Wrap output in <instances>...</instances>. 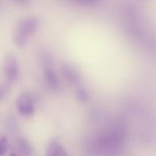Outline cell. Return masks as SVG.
<instances>
[{"label": "cell", "instance_id": "cell-1", "mask_svg": "<svg viewBox=\"0 0 156 156\" xmlns=\"http://www.w3.org/2000/svg\"><path fill=\"white\" fill-rule=\"evenodd\" d=\"M121 126H114L104 132L98 138L99 149L108 154H115L120 151L124 144L125 134Z\"/></svg>", "mask_w": 156, "mask_h": 156}, {"label": "cell", "instance_id": "cell-2", "mask_svg": "<svg viewBox=\"0 0 156 156\" xmlns=\"http://www.w3.org/2000/svg\"><path fill=\"white\" fill-rule=\"evenodd\" d=\"M39 21L37 18L29 17L20 21L15 26L13 33L14 43L18 47H24L30 37L37 31Z\"/></svg>", "mask_w": 156, "mask_h": 156}, {"label": "cell", "instance_id": "cell-3", "mask_svg": "<svg viewBox=\"0 0 156 156\" xmlns=\"http://www.w3.org/2000/svg\"><path fill=\"white\" fill-rule=\"evenodd\" d=\"M16 108L20 114L30 116L34 113V101L29 93H24L16 99Z\"/></svg>", "mask_w": 156, "mask_h": 156}, {"label": "cell", "instance_id": "cell-4", "mask_svg": "<svg viewBox=\"0 0 156 156\" xmlns=\"http://www.w3.org/2000/svg\"><path fill=\"white\" fill-rule=\"evenodd\" d=\"M4 75L9 83H14L19 76V66L16 58L13 55L6 58L4 65Z\"/></svg>", "mask_w": 156, "mask_h": 156}, {"label": "cell", "instance_id": "cell-5", "mask_svg": "<svg viewBox=\"0 0 156 156\" xmlns=\"http://www.w3.org/2000/svg\"><path fill=\"white\" fill-rule=\"evenodd\" d=\"M62 71L64 77L69 82L77 87L78 89L82 88V79L81 77L80 74L78 73L77 70H76L73 67H70L69 65H64L62 67Z\"/></svg>", "mask_w": 156, "mask_h": 156}, {"label": "cell", "instance_id": "cell-6", "mask_svg": "<svg viewBox=\"0 0 156 156\" xmlns=\"http://www.w3.org/2000/svg\"><path fill=\"white\" fill-rule=\"evenodd\" d=\"M50 66H51L50 63L44 64V77H45V80L50 89H52L53 90H59L61 88L59 80L58 79L57 76H56V73L53 71V70L50 67Z\"/></svg>", "mask_w": 156, "mask_h": 156}, {"label": "cell", "instance_id": "cell-7", "mask_svg": "<svg viewBox=\"0 0 156 156\" xmlns=\"http://www.w3.org/2000/svg\"><path fill=\"white\" fill-rule=\"evenodd\" d=\"M47 156H68L63 146L58 139H53L49 144Z\"/></svg>", "mask_w": 156, "mask_h": 156}, {"label": "cell", "instance_id": "cell-8", "mask_svg": "<svg viewBox=\"0 0 156 156\" xmlns=\"http://www.w3.org/2000/svg\"><path fill=\"white\" fill-rule=\"evenodd\" d=\"M18 148L24 155L30 156L32 154V148L29 142L24 139H21L18 141Z\"/></svg>", "mask_w": 156, "mask_h": 156}, {"label": "cell", "instance_id": "cell-9", "mask_svg": "<svg viewBox=\"0 0 156 156\" xmlns=\"http://www.w3.org/2000/svg\"><path fill=\"white\" fill-rule=\"evenodd\" d=\"M9 148V142L5 136H1L0 138V156H3Z\"/></svg>", "mask_w": 156, "mask_h": 156}, {"label": "cell", "instance_id": "cell-10", "mask_svg": "<svg viewBox=\"0 0 156 156\" xmlns=\"http://www.w3.org/2000/svg\"><path fill=\"white\" fill-rule=\"evenodd\" d=\"M76 96L79 99V100L82 101V102H86L87 99L88 98V93L86 90L82 87V88L77 89V92H76Z\"/></svg>", "mask_w": 156, "mask_h": 156}, {"label": "cell", "instance_id": "cell-11", "mask_svg": "<svg viewBox=\"0 0 156 156\" xmlns=\"http://www.w3.org/2000/svg\"><path fill=\"white\" fill-rule=\"evenodd\" d=\"M9 156H17V155L15 154V153H11L10 155H9Z\"/></svg>", "mask_w": 156, "mask_h": 156}]
</instances>
